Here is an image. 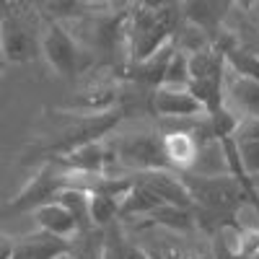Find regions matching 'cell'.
<instances>
[{
  "label": "cell",
  "instance_id": "obj_25",
  "mask_svg": "<svg viewBox=\"0 0 259 259\" xmlns=\"http://www.w3.org/2000/svg\"><path fill=\"white\" fill-rule=\"evenodd\" d=\"M254 52H256V55H259V50H254Z\"/></svg>",
  "mask_w": 259,
  "mask_h": 259
},
{
  "label": "cell",
  "instance_id": "obj_12",
  "mask_svg": "<svg viewBox=\"0 0 259 259\" xmlns=\"http://www.w3.org/2000/svg\"><path fill=\"white\" fill-rule=\"evenodd\" d=\"M174 52H177V45H168L166 50H161L158 55H153L145 62L127 65V68L122 70V78L150 85L153 91H158L163 85V80H166V70H168V62H171V57H174Z\"/></svg>",
  "mask_w": 259,
  "mask_h": 259
},
{
  "label": "cell",
  "instance_id": "obj_21",
  "mask_svg": "<svg viewBox=\"0 0 259 259\" xmlns=\"http://www.w3.org/2000/svg\"><path fill=\"white\" fill-rule=\"evenodd\" d=\"M163 85H168V89H189L192 85V73H189V52L179 50L174 52V57H171L168 62V70H166V80Z\"/></svg>",
  "mask_w": 259,
  "mask_h": 259
},
{
  "label": "cell",
  "instance_id": "obj_14",
  "mask_svg": "<svg viewBox=\"0 0 259 259\" xmlns=\"http://www.w3.org/2000/svg\"><path fill=\"white\" fill-rule=\"evenodd\" d=\"M34 218H36L39 228L45 231V233H52V236H57V239H65V241L75 239V233L80 231L78 221L73 218V212L65 207V205H60L57 200L41 205L39 210H34Z\"/></svg>",
  "mask_w": 259,
  "mask_h": 259
},
{
  "label": "cell",
  "instance_id": "obj_24",
  "mask_svg": "<svg viewBox=\"0 0 259 259\" xmlns=\"http://www.w3.org/2000/svg\"><path fill=\"white\" fill-rule=\"evenodd\" d=\"M60 259H73V256H70V254H62V256H60Z\"/></svg>",
  "mask_w": 259,
  "mask_h": 259
},
{
  "label": "cell",
  "instance_id": "obj_10",
  "mask_svg": "<svg viewBox=\"0 0 259 259\" xmlns=\"http://www.w3.org/2000/svg\"><path fill=\"white\" fill-rule=\"evenodd\" d=\"M143 182L153 189L166 205H177V207L194 210L192 192L184 184L182 174H177V171H150V174H143Z\"/></svg>",
  "mask_w": 259,
  "mask_h": 259
},
{
  "label": "cell",
  "instance_id": "obj_1",
  "mask_svg": "<svg viewBox=\"0 0 259 259\" xmlns=\"http://www.w3.org/2000/svg\"><path fill=\"white\" fill-rule=\"evenodd\" d=\"M179 3H140L130 8L127 18V65L145 62L168 45L182 24Z\"/></svg>",
  "mask_w": 259,
  "mask_h": 259
},
{
  "label": "cell",
  "instance_id": "obj_4",
  "mask_svg": "<svg viewBox=\"0 0 259 259\" xmlns=\"http://www.w3.org/2000/svg\"><path fill=\"white\" fill-rule=\"evenodd\" d=\"M62 174H60V168L55 163H41L39 171H36V177L26 182V187L21 189L13 200L6 202V215L11 212H26V210H39L41 205H47V202H55L57 200V194L62 189Z\"/></svg>",
  "mask_w": 259,
  "mask_h": 259
},
{
  "label": "cell",
  "instance_id": "obj_9",
  "mask_svg": "<svg viewBox=\"0 0 259 259\" xmlns=\"http://www.w3.org/2000/svg\"><path fill=\"white\" fill-rule=\"evenodd\" d=\"M163 150L171 171H179V174H189L197 163L200 156V143L192 135V130H171V133H163Z\"/></svg>",
  "mask_w": 259,
  "mask_h": 259
},
{
  "label": "cell",
  "instance_id": "obj_11",
  "mask_svg": "<svg viewBox=\"0 0 259 259\" xmlns=\"http://www.w3.org/2000/svg\"><path fill=\"white\" fill-rule=\"evenodd\" d=\"M228 8L231 3H210V0H205V3H182V16L194 29H200L207 39L215 41L221 36V26Z\"/></svg>",
  "mask_w": 259,
  "mask_h": 259
},
{
  "label": "cell",
  "instance_id": "obj_16",
  "mask_svg": "<svg viewBox=\"0 0 259 259\" xmlns=\"http://www.w3.org/2000/svg\"><path fill=\"white\" fill-rule=\"evenodd\" d=\"M143 221H145V226H161V228H168L174 233H189V231H194V226H197L194 210L177 207V205H161L158 210L145 215Z\"/></svg>",
  "mask_w": 259,
  "mask_h": 259
},
{
  "label": "cell",
  "instance_id": "obj_8",
  "mask_svg": "<svg viewBox=\"0 0 259 259\" xmlns=\"http://www.w3.org/2000/svg\"><path fill=\"white\" fill-rule=\"evenodd\" d=\"M226 106L239 117H259V83L239 78L226 68Z\"/></svg>",
  "mask_w": 259,
  "mask_h": 259
},
{
  "label": "cell",
  "instance_id": "obj_5",
  "mask_svg": "<svg viewBox=\"0 0 259 259\" xmlns=\"http://www.w3.org/2000/svg\"><path fill=\"white\" fill-rule=\"evenodd\" d=\"M0 34H3V60L6 62H29L36 57V52H41V45L34 39L31 29L24 24L21 16H11V11L3 6V26H0Z\"/></svg>",
  "mask_w": 259,
  "mask_h": 259
},
{
  "label": "cell",
  "instance_id": "obj_17",
  "mask_svg": "<svg viewBox=\"0 0 259 259\" xmlns=\"http://www.w3.org/2000/svg\"><path fill=\"white\" fill-rule=\"evenodd\" d=\"M73 259H106V231L104 228H85L70 239Z\"/></svg>",
  "mask_w": 259,
  "mask_h": 259
},
{
  "label": "cell",
  "instance_id": "obj_7",
  "mask_svg": "<svg viewBox=\"0 0 259 259\" xmlns=\"http://www.w3.org/2000/svg\"><path fill=\"white\" fill-rule=\"evenodd\" d=\"M106 161H109V150H106L104 140L80 145L65 156H57L47 163H55L65 174H85V177H109L106 174Z\"/></svg>",
  "mask_w": 259,
  "mask_h": 259
},
{
  "label": "cell",
  "instance_id": "obj_15",
  "mask_svg": "<svg viewBox=\"0 0 259 259\" xmlns=\"http://www.w3.org/2000/svg\"><path fill=\"white\" fill-rule=\"evenodd\" d=\"M161 205H166V202L140 177V182L119 200V218H130V215H140V218H145V215L158 210Z\"/></svg>",
  "mask_w": 259,
  "mask_h": 259
},
{
  "label": "cell",
  "instance_id": "obj_19",
  "mask_svg": "<svg viewBox=\"0 0 259 259\" xmlns=\"http://www.w3.org/2000/svg\"><path fill=\"white\" fill-rule=\"evenodd\" d=\"M119 221V202L112 194L91 192V223L94 228H112Z\"/></svg>",
  "mask_w": 259,
  "mask_h": 259
},
{
  "label": "cell",
  "instance_id": "obj_3",
  "mask_svg": "<svg viewBox=\"0 0 259 259\" xmlns=\"http://www.w3.org/2000/svg\"><path fill=\"white\" fill-rule=\"evenodd\" d=\"M117 163L124 168L150 174V171H171L166 150H163V135L156 133H133L117 140L114 145Z\"/></svg>",
  "mask_w": 259,
  "mask_h": 259
},
{
  "label": "cell",
  "instance_id": "obj_13",
  "mask_svg": "<svg viewBox=\"0 0 259 259\" xmlns=\"http://www.w3.org/2000/svg\"><path fill=\"white\" fill-rule=\"evenodd\" d=\"M62 254H70V241L41 231L16 241L13 259H60Z\"/></svg>",
  "mask_w": 259,
  "mask_h": 259
},
{
  "label": "cell",
  "instance_id": "obj_6",
  "mask_svg": "<svg viewBox=\"0 0 259 259\" xmlns=\"http://www.w3.org/2000/svg\"><path fill=\"white\" fill-rule=\"evenodd\" d=\"M150 106L158 117L166 119H202L207 117L202 101L194 96L189 89H168V85H161L158 91H153V99H150Z\"/></svg>",
  "mask_w": 259,
  "mask_h": 259
},
{
  "label": "cell",
  "instance_id": "obj_22",
  "mask_svg": "<svg viewBox=\"0 0 259 259\" xmlns=\"http://www.w3.org/2000/svg\"><path fill=\"white\" fill-rule=\"evenodd\" d=\"M236 148H239V158H241V166L246 171V177H256L259 174V138L239 140V143H236Z\"/></svg>",
  "mask_w": 259,
  "mask_h": 259
},
{
  "label": "cell",
  "instance_id": "obj_18",
  "mask_svg": "<svg viewBox=\"0 0 259 259\" xmlns=\"http://www.w3.org/2000/svg\"><path fill=\"white\" fill-rule=\"evenodd\" d=\"M57 202L65 205V207L73 212V218L78 221L80 231L94 228V223H91V192H89V189H80V187H62L60 194H57Z\"/></svg>",
  "mask_w": 259,
  "mask_h": 259
},
{
  "label": "cell",
  "instance_id": "obj_20",
  "mask_svg": "<svg viewBox=\"0 0 259 259\" xmlns=\"http://www.w3.org/2000/svg\"><path fill=\"white\" fill-rule=\"evenodd\" d=\"M226 65H228V70L236 73L239 78L259 83V55L254 50H244V47L231 50L226 55Z\"/></svg>",
  "mask_w": 259,
  "mask_h": 259
},
{
  "label": "cell",
  "instance_id": "obj_23",
  "mask_svg": "<svg viewBox=\"0 0 259 259\" xmlns=\"http://www.w3.org/2000/svg\"><path fill=\"white\" fill-rule=\"evenodd\" d=\"M148 259H166L161 251H153V249H148Z\"/></svg>",
  "mask_w": 259,
  "mask_h": 259
},
{
  "label": "cell",
  "instance_id": "obj_2",
  "mask_svg": "<svg viewBox=\"0 0 259 259\" xmlns=\"http://www.w3.org/2000/svg\"><path fill=\"white\" fill-rule=\"evenodd\" d=\"M41 45V57L47 60V65L52 68V73H57L65 80H75L85 62H89V52L80 41H75V36L65 29L57 21H50L39 36Z\"/></svg>",
  "mask_w": 259,
  "mask_h": 259
}]
</instances>
